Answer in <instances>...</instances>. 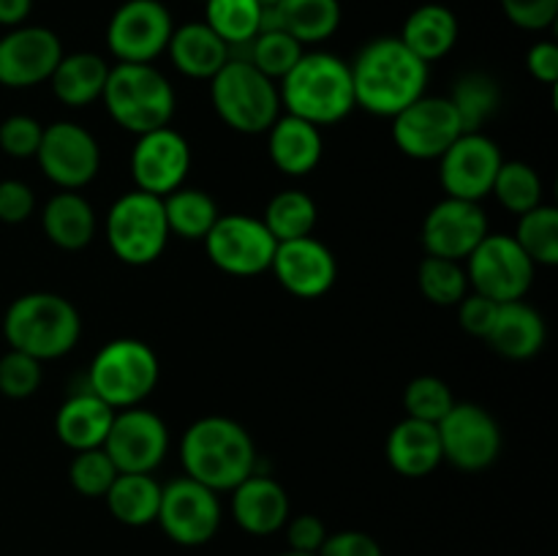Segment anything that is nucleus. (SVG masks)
Masks as SVG:
<instances>
[{
    "label": "nucleus",
    "mask_w": 558,
    "mask_h": 556,
    "mask_svg": "<svg viewBox=\"0 0 558 556\" xmlns=\"http://www.w3.org/2000/svg\"><path fill=\"white\" fill-rule=\"evenodd\" d=\"M349 69L354 101L376 118H396L401 109L425 96L430 74L428 63H423L398 36L368 41Z\"/></svg>",
    "instance_id": "1"
},
{
    "label": "nucleus",
    "mask_w": 558,
    "mask_h": 556,
    "mask_svg": "<svg viewBox=\"0 0 558 556\" xmlns=\"http://www.w3.org/2000/svg\"><path fill=\"white\" fill-rule=\"evenodd\" d=\"M180 463L191 480L223 494L256 472L254 436L238 420L207 414L185 428Z\"/></svg>",
    "instance_id": "2"
},
{
    "label": "nucleus",
    "mask_w": 558,
    "mask_h": 556,
    "mask_svg": "<svg viewBox=\"0 0 558 556\" xmlns=\"http://www.w3.org/2000/svg\"><path fill=\"white\" fill-rule=\"evenodd\" d=\"M278 96L287 114L314 125H336L352 114V69L330 52H303L287 76L278 82Z\"/></svg>",
    "instance_id": "3"
},
{
    "label": "nucleus",
    "mask_w": 558,
    "mask_h": 556,
    "mask_svg": "<svg viewBox=\"0 0 558 556\" xmlns=\"http://www.w3.org/2000/svg\"><path fill=\"white\" fill-rule=\"evenodd\" d=\"M3 336L9 349L47 363L63 358L80 343L82 316L63 294L27 292L5 309Z\"/></svg>",
    "instance_id": "4"
},
{
    "label": "nucleus",
    "mask_w": 558,
    "mask_h": 556,
    "mask_svg": "<svg viewBox=\"0 0 558 556\" xmlns=\"http://www.w3.org/2000/svg\"><path fill=\"white\" fill-rule=\"evenodd\" d=\"M109 118L134 136L172 123L178 96L153 63H118L109 69L101 96Z\"/></svg>",
    "instance_id": "5"
},
{
    "label": "nucleus",
    "mask_w": 558,
    "mask_h": 556,
    "mask_svg": "<svg viewBox=\"0 0 558 556\" xmlns=\"http://www.w3.org/2000/svg\"><path fill=\"white\" fill-rule=\"evenodd\" d=\"M161 363L150 343L140 338H112L104 343L87 368V390L118 409L142 407L153 396Z\"/></svg>",
    "instance_id": "6"
},
{
    "label": "nucleus",
    "mask_w": 558,
    "mask_h": 556,
    "mask_svg": "<svg viewBox=\"0 0 558 556\" xmlns=\"http://www.w3.org/2000/svg\"><path fill=\"white\" fill-rule=\"evenodd\" d=\"M213 109L238 134H267L283 112L278 85L243 58H229L210 80Z\"/></svg>",
    "instance_id": "7"
},
{
    "label": "nucleus",
    "mask_w": 558,
    "mask_h": 556,
    "mask_svg": "<svg viewBox=\"0 0 558 556\" xmlns=\"http://www.w3.org/2000/svg\"><path fill=\"white\" fill-rule=\"evenodd\" d=\"M107 245L123 265H153L167 251L169 227L161 196L145 191H129L112 202L104 221Z\"/></svg>",
    "instance_id": "8"
},
{
    "label": "nucleus",
    "mask_w": 558,
    "mask_h": 556,
    "mask_svg": "<svg viewBox=\"0 0 558 556\" xmlns=\"http://www.w3.org/2000/svg\"><path fill=\"white\" fill-rule=\"evenodd\" d=\"M534 273L537 265L529 259L515 238L505 232H488L483 243L466 256L469 289L496 303L526 298L534 283Z\"/></svg>",
    "instance_id": "9"
},
{
    "label": "nucleus",
    "mask_w": 558,
    "mask_h": 556,
    "mask_svg": "<svg viewBox=\"0 0 558 556\" xmlns=\"http://www.w3.org/2000/svg\"><path fill=\"white\" fill-rule=\"evenodd\" d=\"M202 243L218 270L238 278H251L270 270L278 245L262 218L245 216V213L218 216Z\"/></svg>",
    "instance_id": "10"
},
{
    "label": "nucleus",
    "mask_w": 558,
    "mask_h": 556,
    "mask_svg": "<svg viewBox=\"0 0 558 556\" xmlns=\"http://www.w3.org/2000/svg\"><path fill=\"white\" fill-rule=\"evenodd\" d=\"M221 499L213 488L196 483L189 474L161 488V507L156 523L172 543L199 548L210 543L221 529Z\"/></svg>",
    "instance_id": "11"
},
{
    "label": "nucleus",
    "mask_w": 558,
    "mask_h": 556,
    "mask_svg": "<svg viewBox=\"0 0 558 556\" xmlns=\"http://www.w3.org/2000/svg\"><path fill=\"white\" fill-rule=\"evenodd\" d=\"M36 161L44 178L60 191H80L96 180L101 169V147L85 125L74 120H58L44 125Z\"/></svg>",
    "instance_id": "12"
},
{
    "label": "nucleus",
    "mask_w": 558,
    "mask_h": 556,
    "mask_svg": "<svg viewBox=\"0 0 558 556\" xmlns=\"http://www.w3.org/2000/svg\"><path fill=\"white\" fill-rule=\"evenodd\" d=\"M441 458L461 472H483L494 467L501 452L499 420L480 403L456 401L436 423Z\"/></svg>",
    "instance_id": "13"
},
{
    "label": "nucleus",
    "mask_w": 558,
    "mask_h": 556,
    "mask_svg": "<svg viewBox=\"0 0 558 556\" xmlns=\"http://www.w3.org/2000/svg\"><path fill=\"white\" fill-rule=\"evenodd\" d=\"M174 22L161 0H125L107 25V47L118 63H153L172 38Z\"/></svg>",
    "instance_id": "14"
},
{
    "label": "nucleus",
    "mask_w": 558,
    "mask_h": 556,
    "mask_svg": "<svg viewBox=\"0 0 558 556\" xmlns=\"http://www.w3.org/2000/svg\"><path fill=\"white\" fill-rule=\"evenodd\" d=\"M392 120V142L414 161H439L441 153L463 134L461 118L447 96H420Z\"/></svg>",
    "instance_id": "15"
},
{
    "label": "nucleus",
    "mask_w": 558,
    "mask_h": 556,
    "mask_svg": "<svg viewBox=\"0 0 558 556\" xmlns=\"http://www.w3.org/2000/svg\"><path fill=\"white\" fill-rule=\"evenodd\" d=\"M101 447L118 472L153 474L169 452V428L153 409H118Z\"/></svg>",
    "instance_id": "16"
},
{
    "label": "nucleus",
    "mask_w": 558,
    "mask_h": 556,
    "mask_svg": "<svg viewBox=\"0 0 558 556\" xmlns=\"http://www.w3.org/2000/svg\"><path fill=\"white\" fill-rule=\"evenodd\" d=\"M501 147L485 131H463L439 158V183L445 196L483 202L499 174Z\"/></svg>",
    "instance_id": "17"
},
{
    "label": "nucleus",
    "mask_w": 558,
    "mask_h": 556,
    "mask_svg": "<svg viewBox=\"0 0 558 556\" xmlns=\"http://www.w3.org/2000/svg\"><path fill=\"white\" fill-rule=\"evenodd\" d=\"M191 169V145L172 125L140 134L131 150V178L136 191L167 196L185 185Z\"/></svg>",
    "instance_id": "18"
},
{
    "label": "nucleus",
    "mask_w": 558,
    "mask_h": 556,
    "mask_svg": "<svg viewBox=\"0 0 558 556\" xmlns=\"http://www.w3.org/2000/svg\"><path fill=\"white\" fill-rule=\"evenodd\" d=\"M63 55L58 33L49 27H9V33L0 36V85L11 90H27L49 82Z\"/></svg>",
    "instance_id": "19"
},
{
    "label": "nucleus",
    "mask_w": 558,
    "mask_h": 556,
    "mask_svg": "<svg viewBox=\"0 0 558 556\" xmlns=\"http://www.w3.org/2000/svg\"><path fill=\"white\" fill-rule=\"evenodd\" d=\"M488 232V216L480 202L445 196L425 216L420 240L428 256L466 262V256L483 243Z\"/></svg>",
    "instance_id": "20"
},
{
    "label": "nucleus",
    "mask_w": 558,
    "mask_h": 556,
    "mask_svg": "<svg viewBox=\"0 0 558 556\" xmlns=\"http://www.w3.org/2000/svg\"><path fill=\"white\" fill-rule=\"evenodd\" d=\"M276 281L300 300L325 298L338 278L336 254L319 238L283 240L276 245L270 265Z\"/></svg>",
    "instance_id": "21"
},
{
    "label": "nucleus",
    "mask_w": 558,
    "mask_h": 556,
    "mask_svg": "<svg viewBox=\"0 0 558 556\" xmlns=\"http://www.w3.org/2000/svg\"><path fill=\"white\" fill-rule=\"evenodd\" d=\"M232 516L245 534L267 537L283 529L292 516V505L287 488L276 478L254 472L232 488Z\"/></svg>",
    "instance_id": "22"
},
{
    "label": "nucleus",
    "mask_w": 558,
    "mask_h": 556,
    "mask_svg": "<svg viewBox=\"0 0 558 556\" xmlns=\"http://www.w3.org/2000/svg\"><path fill=\"white\" fill-rule=\"evenodd\" d=\"M267 153L283 174L305 178L319 167L322 153H325L322 129L308 120L281 112L276 123L267 129Z\"/></svg>",
    "instance_id": "23"
},
{
    "label": "nucleus",
    "mask_w": 558,
    "mask_h": 556,
    "mask_svg": "<svg viewBox=\"0 0 558 556\" xmlns=\"http://www.w3.org/2000/svg\"><path fill=\"white\" fill-rule=\"evenodd\" d=\"M385 456L387 463L396 469L401 478L420 480L428 478L439 469L441 458V442L439 428L425 420L403 418L401 423L392 425L385 442Z\"/></svg>",
    "instance_id": "24"
},
{
    "label": "nucleus",
    "mask_w": 558,
    "mask_h": 556,
    "mask_svg": "<svg viewBox=\"0 0 558 556\" xmlns=\"http://www.w3.org/2000/svg\"><path fill=\"white\" fill-rule=\"evenodd\" d=\"M545 341H548V327H545L543 314L526 300L501 303L494 327L485 338V343L507 360L534 358L543 352Z\"/></svg>",
    "instance_id": "25"
},
{
    "label": "nucleus",
    "mask_w": 558,
    "mask_h": 556,
    "mask_svg": "<svg viewBox=\"0 0 558 556\" xmlns=\"http://www.w3.org/2000/svg\"><path fill=\"white\" fill-rule=\"evenodd\" d=\"M267 27H281L303 47L322 44L336 36L341 27V3L338 0H281L278 5H265L262 31Z\"/></svg>",
    "instance_id": "26"
},
{
    "label": "nucleus",
    "mask_w": 558,
    "mask_h": 556,
    "mask_svg": "<svg viewBox=\"0 0 558 556\" xmlns=\"http://www.w3.org/2000/svg\"><path fill=\"white\" fill-rule=\"evenodd\" d=\"M112 418L114 409L85 387L60 403L58 414H54V434L69 450H93V447L104 445Z\"/></svg>",
    "instance_id": "27"
},
{
    "label": "nucleus",
    "mask_w": 558,
    "mask_h": 556,
    "mask_svg": "<svg viewBox=\"0 0 558 556\" xmlns=\"http://www.w3.org/2000/svg\"><path fill=\"white\" fill-rule=\"evenodd\" d=\"M41 229L52 245L82 251L93 243L98 229L96 210L80 191H58L41 210Z\"/></svg>",
    "instance_id": "28"
},
{
    "label": "nucleus",
    "mask_w": 558,
    "mask_h": 556,
    "mask_svg": "<svg viewBox=\"0 0 558 556\" xmlns=\"http://www.w3.org/2000/svg\"><path fill=\"white\" fill-rule=\"evenodd\" d=\"M167 52L174 69L189 80L210 82L229 60V47L205 22H189V25L174 27Z\"/></svg>",
    "instance_id": "29"
},
{
    "label": "nucleus",
    "mask_w": 558,
    "mask_h": 556,
    "mask_svg": "<svg viewBox=\"0 0 558 556\" xmlns=\"http://www.w3.org/2000/svg\"><path fill=\"white\" fill-rule=\"evenodd\" d=\"M112 65L96 52H71L63 55L58 69L49 76L54 98L71 109H82L96 104L104 96L107 76Z\"/></svg>",
    "instance_id": "30"
},
{
    "label": "nucleus",
    "mask_w": 558,
    "mask_h": 556,
    "mask_svg": "<svg viewBox=\"0 0 558 556\" xmlns=\"http://www.w3.org/2000/svg\"><path fill=\"white\" fill-rule=\"evenodd\" d=\"M458 16L441 3H425L407 16L401 31V41L417 55L423 63H434L450 55L458 44Z\"/></svg>",
    "instance_id": "31"
},
{
    "label": "nucleus",
    "mask_w": 558,
    "mask_h": 556,
    "mask_svg": "<svg viewBox=\"0 0 558 556\" xmlns=\"http://www.w3.org/2000/svg\"><path fill=\"white\" fill-rule=\"evenodd\" d=\"M161 488L163 485L153 474L120 472L104 499H107L114 521H120L123 527H147V523H156L158 518Z\"/></svg>",
    "instance_id": "32"
},
{
    "label": "nucleus",
    "mask_w": 558,
    "mask_h": 556,
    "mask_svg": "<svg viewBox=\"0 0 558 556\" xmlns=\"http://www.w3.org/2000/svg\"><path fill=\"white\" fill-rule=\"evenodd\" d=\"M163 216H167L169 234H178L183 240H205L221 213L207 191L180 185L172 194L163 196Z\"/></svg>",
    "instance_id": "33"
},
{
    "label": "nucleus",
    "mask_w": 558,
    "mask_h": 556,
    "mask_svg": "<svg viewBox=\"0 0 558 556\" xmlns=\"http://www.w3.org/2000/svg\"><path fill=\"white\" fill-rule=\"evenodd\" d=\"M262 223H265L267 232L276 238V243L308 238V234H314L316 223H319V207H316L314 196L305 194V191H278V194L267 202Z\"/></svg>",
    "instance_id": "34"
},
{
    "label": "nucleus",
    "mask_w": 558,
    "mask_h": 556,
    "mask_svg": "<svg viewBox=\"0 0 558 556\" xmlns=\"http://www.w3.org/2000/svg\"><path fill=\"white\" fill-rule=\"evenodd\" d=\"M265 5L259 0H207L205 25L232 49L245 47L262 31Z\"/></svg>",
    "instance_id": "35"
},
{
    "label": "nucleus",
    "mask_w": 558,
    "mask_h": 556,
    "mask_svg": "<svg viewBox=\"0 0 558 556\" xmlns=\"http://www.w3.org/2000/svg\"><path fill=\"white\" fill-rule=\"evenodd\" d=\"M447 98L456 107L463 131H483L485 123L499 112L501 87L485 71H469V74L458 76L456 87Z\"/></svg>",
    "instance_id": "36"
},
{
    "label": "nucleus",
    "mask_w": 558,
    "mask_h": 556,
    "mask_svg": "<svg viewBox=\"0 0 558 556\" xmlns=\"http://www.w3.org/2000/svg\"><path fill=\"white\" fill-rule=\"evenodd\" d=\"M303 44H300L298 38L289 36L287 31H281V27H267V31L256 33V38L251 44L232 49L229 58L248 60L251 65H256L262 74L270 76L278 85V82L292 71V65L303 58Z\"/></svg>",
    "instance_id": "37"
},
{
    "label": "nucleus",
    "mask_w": 558,
    "mask_h": 556,
    "mask_svg": "<svg viewBox=\"0 0 558 556\" xmlns=\"http://www.w3.org/2000/svg\"><path fill=\"white\" fill-rule=\"evenodd\" d=\"M490 194L496 196L501 207L512 216H523V213L534 210L537 205H543L545 185L539 178L537 169L526 161H501L499 174L494 180V189Z\"/></svg>",
    "instance_id": "38"
},
{
    "label": "nucleus",
    "mask_w": 558,
    "mask_h": 556,
    "mask_svg": "<svg viewBox=\"0 0 558 556\" xmlns=\"http://www.w3.org/2000/svg\"><path fill=\"white\" fill-rule=\"evenodd\" d=\"M512 238L537 267L558 265V210L554 205L543 202L534 210L518 216V229Z\"/></svg>",
    "instance_id": "39"
},
{
    "label": "nucleus",
    "mask_w": 558,
    "mask_h": 556,
    "mask_svg": "<svg viewBox=\"0 0 558 556\" xmlns=\"http://www.w3.org/2000/svg\"><path fill=\"white\" fill-rule=\"evenodd\" d=\"M417 287L428 303L441 305V309L458 305L469 292H472V289H469L466 267H463L461 262L441 259V256L428 254H425V259L420 262L417 267Z\"/></svg>",
    "instance_id": "40"
},
{
    "label": "nucleus",
    "mask_w": 558,
    "mask_h": 556,
    "mask_svg": "<svg viewBox=\"0 0 558 556\" xmlns=\"http://www.w3.org/2000/svg\"><path fill=\"white\" fill-rule=\"evenodd\" d=\"M118 474V467H114V461L107 456L104 447L74 452V458L69 463L71 488L76 494L87 496V499H104Z\"/></svg>",
    "instance_id": "41"
},
{
    "label": "nucleus",
    "mask_w": 558,
    "mask_h": 556,
    "mask_svg": "<svg viewBox=\"0 0 558 556\" xmlns=\"http://www.w3.org/2000/svg\"><path fill=\"white\" fill-rule=\"evenodd\" d=\"M456 403L450 385L439 376H417L407 385L403 390V409H407V418L425 420V423H439L447 412Z\"/></svg>",
    "instance_id": "42"
},
{
    "label": "nucleus",
    "mask_w": 558,
    "mask_h": 556,
    "mask_svg": "<svg viewBox=\"0 0 558 556\" xmlns=\"http://www.w3.org/2000/svg\"><path fill=\"white\" fill-rule=\"evenodd\" d=\"M41 382L44 363H38L31 354L9 349V352L0 358V392H3L5 398H14V401L31 398L33 392L41 387Z\"/></svg>",
    "instance_id": "43"
},
{
    "label": "nucleus",
    "mask_w": 558,
    "mask_h": 556,
    "mask_svg": "<svg viewBox=\"0 0 558 556\" xmlns=\"http://www.w3.org/2000/svg\"><path fill=\"white\" fill-rule=\"evenodd\" d=\"M44 125L31 114H9L0 123V150L11 158H36Z\"/></svg>",
    "instance_id": "44"
},
{
    "label": "nucleus",
    "mask_w": 558,
    "mask_h": 556,
    "mask_svg": "<svg viewBox=\"0 0 558 556\" xmlns=\"http://www.w3.org/2000/svg\"><path fill=\"white\" fill-rule=\"evenodd\" d=\"M501 11L521 31L539 33L554 27L558 16V0H501Z\"/></svg>",
    "instance_id": "45"
},
{
    "label": "nucleus",
    "mask_w": 558,
    "mask_h": 556,
    "mask_svg": "<svg viewBox=\"0 0 558 556\" xmlns=\"http://www.w3.org/2000/svg\"><path fill=\"white\" fill-rule=\"evenodd\" d=\"M499 305L496 300L485 298V294L469 292L461 303L456 305L458 309V322H461L463 330L474 338H488L490 327H494L496 314H499Z\"/></svg>",
    "instance_id": "46"
},
{
    "label": "nucleus",
    "mask_w": 558,
    "mask_h": 556,
    "mask_svg": "<svg viewBox=\"0 0 558 556\" xmlns=\"http://www.w3.org/2000/svg\"><path fill=\"white\" fill-rule=\"evenodd\" d=\"M283 529H287L289 551H300V554H319V548L327 540L325 521L319 516H314V512L289 516Z\"/></svg>",
    "instance_id": "47"
},
{
    "label": "nucleus",
    "mask_w": 558,
    "mask_h": 556,
    "mask_svg": "<svg viewBox=\"0 0 558 556\" xmlns=\"http://www.w3.org/2000/svg\"><path fill=\"white\" fill-rule=\"evenodd\" d=\"M36 213V194L25 180H0V221L22 223Z\"/></svg>",
    "instance_id": "48"
},
{
    "label": "nucleus",
    "mask_w": 558,
    "mask_h": 556,
    "mask_svg": "<svg viewBox=\"0 0 558 556\" xmlns=\"http://www.w3.org/2000/svg\"><path fill=\"white\" fill-rule=\"evenodd\" d=\"M316 556H381V548L371 534L357 532V529H343V532L327 534L325 545Z\"/></svg>",
    "instance_id": "49"
},
{
    "label": "nucleus",
    "mask_w": 558,
    "mask_h": 556,
    "mask_svg": "<svg viewBox=\"0 0 558 556\" xmlns=\"http://www.w3.org/2000/svg\"><path fill=\"white\" fill-rule=\"evenodd\" d=\"M526 69L543 85L558 82V47L556 41H537L526 52Z\"/></svg>",
    "instance_id": "50"
},
{
    "label": "nucleus",
    "mask_w": 558,
    "mask_h": 556,
    "mask_svg": "<svg viewBox=\"0 0 558 556\" xmlns=\"http://www.w3.org/2000/svg\"><path fill=\"white\" fill-rule=\"evenodd\" d=\"M33 11V0H0V25L20 27Z\"/></svg>",
    "instance_id": "51"
},
{
    "label": "nucleus",
    "mask_w": 558,
    "mask_h": 556,
    "mask_svg": "<svg viewBox=\"0 0 558 556\" xmlns=\"http://www.w3.org/2000/svg\"><path fill=\"white\" fill-rule=\"evenodd\" d=\"M278 556H316V554H300V551H283V554Z\"/></svg>",
    "instance_id": "52"
},
{
    "label": "nucleus",
    "mask_w": 558,
    "mask_h": 556,
    "mask_svg": "<svg viewBox=\"0 0 558 556\" xmlns=\"http://www.w3.org/2000/svg\"><path fill=\"white\" fill-rule=\"evenodd\" d=\"M259 3L262 5H278V3H281V0H259Z\"/></svg>",
    "instance_id": "53"
}]
</instances>
